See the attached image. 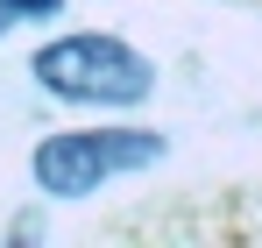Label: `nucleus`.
I'll use <instances>...</instances> for the list:
<instances>
[{
  "label": "nucleus",
  "instance_id": "nucleus-1",
  "mask_svg": "<svg viewBox=\"0 0 262 248\" xmlns=\"http://www.w3.org/2000/svg\"><path fill=\"white\" fill-rule=\"evenodd\" d=\"M149 57H135L121 36H64L36 50V85L78 107H135L149 92Z\"/></svg>",
  "mask_w": 262,
  "mask_h": 248
},
{
  "label": "nucleus",
  "instance_id": "nucleus-3",
  "mask_svg": "<svg viewBox=\"0 0 262 248\" xmlns=\"http://www.w3.org/2000/svg\"><path fill=\"white\" fill-rule=\"evenodd\" d=\"M7 7H36V14H50V7H57V0H7Z\"/></svg>",
  "mask_w": 262,
  "mask_h": 248
},
{
  "label": "nucleus",
  "instance_id": "nucleus-2",
  "mask_svg": "<svg viewBox=\"0 0 262 248\" xmlns=\"http://www.w3.org/2000/svg\"><path fill=\"white\" fill-rule=\"evenodd\" d=\"M156 156H163V135L149 128H64L36 149V184L57 199H85L128 170H149Z\"/></svg>",
  "mask_w": 262,
  "mask_h": 248
}]
</instances>
